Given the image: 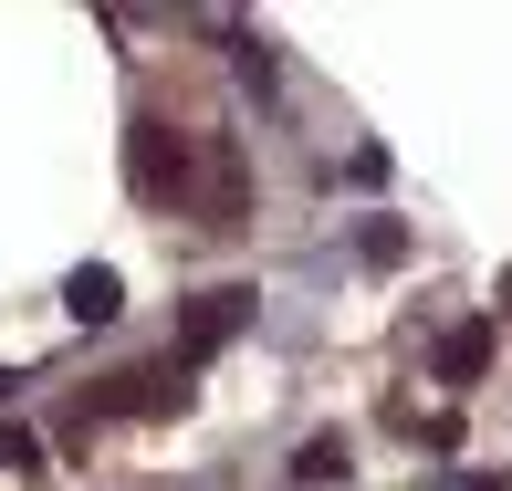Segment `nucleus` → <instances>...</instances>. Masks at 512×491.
I'll return each mask as SVG.
<instances>
[{
	"label": "nucleus",
	"instance_id": "nucleus-1",
	"mask_svg": "<svg viewBox=\"0 0 512 491\" xmlns=\"http://www.w3.org/2000/svg\"><path fill=\"white\" fill-rule=\"evenodd\" d=\"M126 189L178 209V199H189V136L157 126V115H136V126H126Z\"/></svg>",
	"mask_w": 512,
	"mask_h": 491
},
{
	"label": "nucleus",
	"instance_id": "nucleus-2",
	"mask_svg": "<svg viewBox=\"0 0 512 491\" xmlns=\"http://www.w3.org/2000/svg\"><path fill=\"white\" fill-rule=\"evenodd\" d=\"M168 408H189V366H126V377H105V397L84 408V429H95V418H168Z\"/></svg>",
	"mask_w": 512,
	"mask_h": 491
},
{
	"label": "nucleus",
	"instance_id": "nucleus-3",
	"mask_svg": "<svg viewBox=\"0 0 512 491\" xmlns=\"http://www.w3.org/2000/svg\"><path fill=\"white\" fill-rule=\"evenodd\" d=\"M241 324H251V283H209V293H189V314H178V366L220 356Z\"/></svg>",
	"mask_w": 512,
	"mask_h": 491
},
{
	"label": "nucleus",
	"instance_id": "nucleus-4",
	"mask_svg": "<svg viewBox=\"0 0 512 491\" xmlns=\"http://www.w3.org/2000/svg\"><path fill=\"white\" fill-rule=\"evenodd\" d=\"M492 345H502V324H492V314L450 324V335H439V387H481V366H492Z\"/></svg>",
	"mask_w": 512,
	"mask_h": 491
},
{
	"label": "nucleus",
	"instance_id": "nucleus-5",
	"mask_svg": "<svg viewBox=\"0 0 512 491\" xmlns=\"http://www.w3.org/2000/svg\"><path fill=\"white\" fill-rule=\"evenodd\" d=\"M63 314H74V324H115V314H126V283H115L105 262H84L74 283H63Z\"/></svg>",
	"mask_w": 512,
	"mask_h": 491
},
{
	"label": "nucleus",
	"instance_id": "nucleus-6",
	"mask_svg": "<svg viewBox=\"0 0 512 491\" xmlns=\"http://www.w3.org/2000/svg\"><path fill=\"white\" fill-rule=\"evenodd\" d=\"M356 262H366V272H398V262H408V230H398V220H356Z\"/></svg>",
	"mask_w": 512,
	"mask_h": 491
},
{
	"label": "nucleus",
	"instance_id": "nucleus-7",
	"mask_svg": "<svg viewBox=\"0 0 512 491\" xmlns=\"http://www.w3.org/2000/svg\"><path fill=\"white\" fill-rule=\"evenodd\" d=\"M345 471H356V460H345V439H304V450H293V481H304V491L345 481Z\"/></svg>",
	"mask_w": 512,
	"mask_h": 491
},
{
	"label": "nucleus",
	"instance_id": "nucleus-8",
	"mask_svg": "<svg viewBox=\"0 0 512 491\" xmlns=\"http://www.w3.org/2000/svg\"><path fill=\"white\" fill-rule=\"evenodd\" d=\"M0 471H42V439L32 429H0Z\"/></svg>",
	"mask_w": 512,
	"mask_h": 491
},
{
	"label": "nucleus",
	"instance_id": "nucleus-9",
	"mask_svg": "<svg viewBox=\"0 0 512 491\" xmlns=\"http://www.w3.org/2000/svg\"><path fill=\"white\" fill-rule=\"evenodd\" d=\"M450 491H502V481H492V471H471V481H450Z\"/></svg>",
	"mask_w": 512,
	"mask_h": 491
},
{
	"label": "nucleus",
	"instance_id": "nucleus-10",
	"mask_svg": "<svg viewBox=\"0 0 512 491\" xmlns=\"http://www.w3.org/2000/svg\"><path fill=\"white\" fill-rule=\"evenodd\" d=\"M502 303H512V272H502Z\"/></svg>",
	"mask_w": 512,
	"mask_h": 491
}]
</instances>
